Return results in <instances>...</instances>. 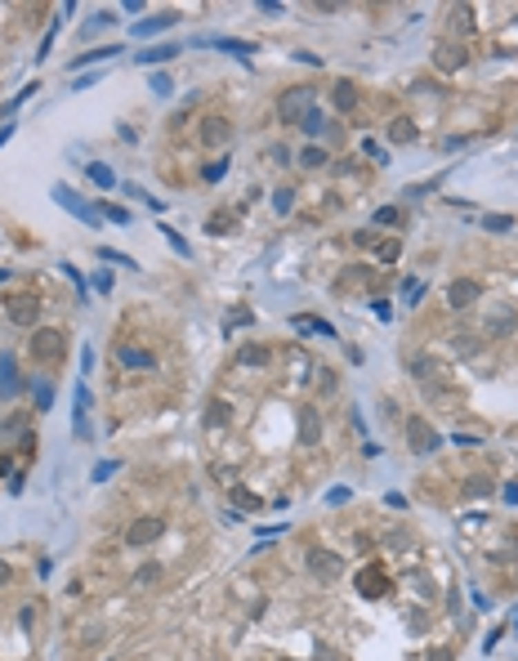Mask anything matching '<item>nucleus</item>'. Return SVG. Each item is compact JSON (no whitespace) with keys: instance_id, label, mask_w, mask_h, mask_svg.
<instances>
[{"instance_id":"1","label":"nucleus","mask_w":518,"mask_h":661,"mask_svg":"<svg viewBox=\"0 0 518 661\" xmlns=\"http://www.w3.org/2000/svg\"><path fill=\"white\" fill-rule=\"evenodd\" d=\"M402 429H407V447L416 451V456H429V451L442 447V433L433 429L425 415H407V424H402Z\"/></svg>"},{"instance_id":"2","label":"nucleus","mask_w":518,"mask_h":661,"mask_svg":"<svg viewBox=\"0 0 518 661\" xmlns=\"http://www.w3.org/2000/svg\"><path fill=\"white\" fill-rule=\"evenodd\" d=\"M63 353H68L63 330H54V326H36L32 330V357H36V362H59Z\"/></svg>"},{"instance_id":"3","label":"nucleus","mask_w":518,"mask_h":661,"mask_svg":"<svg viewBox=\"0 0 518 661\" xmlns=\"http://www.w3.org/2000/svg\"><path fill=\"white\" fill-rule=\"evenodd\" d=\"M308 99H313V90H308V85H295V90L277 103L281 121H304V117H308Z\"/></svg>"},{"instance_id":"4","label":"nucleus","mask_w":518,"mask_h":661,"mask_svg":"<svg viewBox=\"0 0 518 661\" xmlns=\"http://www.w3.org/2000/svg\"><path fill=\"white\" fill-rule=\"evenodd\" d=\"M161 532H166L161 518H152V514H148V518H135V523H130V532H126V545H135V550H139V545H152Z\"/></svg>"},{"instance_id":"5","label":"nucleus","mask_w":518,"mask_h":661,"mask_svg":"<svg viewBox=\"0 0 518 661\" xmlns=\"http://www.w3.org/2000/svg\"><path fill=\"white\" fill-rule=\"evenodd\" d=\"M478 295H483V290H478L474 277H456V282L447 286V304H451V308H474Z\"/></svg>"},{"instance_id":"6","label":"nucleus","mask_w":518,"mask_h":661,"mask_svg":"<svg viewBox=\"0 0 518 661\" xmlns=\"http://www.w3.org/2000/svg\"><path fill=\"white\" fill-rule=\"evenodd\" d=\"M232 139V121L228 117H206L201 121V144L206 148H223Z\"/></svg>"},{"instance_id":"7","label":"nucleus","mask_w":518,"mask_h":661,"mask_svg":"<svg viewBox=\"0 0 518 661\" xmlns=\"http://www.w3.org/2000/svg\"><path fill=\"white\" fill-rule=\"evenodd\" d=\"M322 438V415L317 407H299V447H317Z\"/></svg>"},{"instance_id":"8","label":"nucleus","mask_w":518,"mask_h":661,"mask_svg":"<svg viewBox=\"0 0 518 661\" xmlns=\"http://www.w3.org/2000/svg\"><path fill=\"white\" fill-rule=\"evenodd\" d=\"M54 201H59V206H68L72 215H81L86 224H99V210H90L86 201H77V193H72L68 184H54Z\"/></svg>"},{"instance_id":"9","label":"nucleus","mask_w":518,"mask_h":661,"mask_svg":"<svg viewBox=\"0 0 518 661\" xmlns=\"http://www.w3.org/2000/svg\"><path fill=\"white\" fill-rule=\"evenodd\" d=\"M117 362H121V366H135V371H152V366H157V357L148 353V348L121 344V348H117Z\"/></svg>"},{"instance_id":"10","label":"nucleus","mask_w":518,"mask_h":661,"mask_svg":"<svg viewBox=\"0 0 518 661\" xmlns=\"http://www.w3.org/2000/svg\"><path fill=\"white\" fill-rule=\"evenodd\" d=\"M357 590H362L366 599H375V594H384V590H389V577H384V568H380V563H371V568H366L362 577H357Z\"/></svg>"},{"instance_id":"11","label":"nucleus","mask_w":518,"mask_h":661,"mask_svg":"<svg viewBox=\"0 0 518 661\" xmlns=\"http://www.w3.org/2000/svg\"><path fill=\"white\" fill-rule=\"evenodd\" d=\"M201 45H215V50H223V54H237V59H250V54H259L250 41H237V36H206Z\"/></svg>"},{"instance_id":"12","label":"nucleus","mask_w":518,"mask_h":661,"mask_svg":"<svg viewBox=\"0 0 518 661\" xmlns=\"http://www.w3.org/2000/svg\"><path fill=\"white\" fill-rule=\"evenodd\" d=\"M9 322L14 326H36L41 322V304H36V299H18V304L9 308Z\"/></svg>"},{"instance_id":"13","label":"nucleus","mask_w":518,"mask_h":661,"mask_svg":"<svg viewBox=\"0 0 518 661\" xmlns=\"http://www.w3.org/2000/svg\"><path fill=\"white\" fill-rule=\"evenodd\" d=\"M18 362L9 353H0V398H9V393H18Z\"/></svg>"},{"instance_id":"14","label":"nucleus","mask_w":518,"mask_h":661,"mask_svg":"<svg viewBox=\"0 0 518 661\" xmlns=\"http://www.w3.org/2000/svg\"><path fill=\"white\" fill-rule=\"evenodd\" d=\"M175 18H179V14H152L148 23L135 27V36H139V41H148V36H157V32H166V27H175Z\"/></svg>"},{"instance_id":"15","label":"nucleus","mask_w":518,"mask_h":661,"mask_svg":"<svg viewBox=\"0 0 518 661\" xmlns=\"http://www.w3.org/2000/svg\"><path fill=\"white\" fill-rule=\"evenodd\" d=\"M335 112H353L357 108V85L353 81H335Z\"/></svg>"},{"instance_id":"16","label":"nucleus","mask_w":518,"mask_h":661,"mask_svg":"<svg viewBox=\"0 0 518 661\" xmlns=\"http://www.w3.org/2000/svg\"><path fill=\"white\" fill-rule=\"evenodd\" d=\"M295 330H299V335H326V339H335V326L322 322V317H295Z\"/></svg>"},{"instance_id":"17","label":"nucleus","mask_w":518,"mask_h":661,"mask_svg":"<svg viewBox=\"0 0 518 661\" xmlns=\"http://www.w3.org/2000/svg\"><path fill=\"white\" fill-rule=\"evenodd\" d=\"M175 54H183V50H179V45H152V50L135 54V59H139V63H148V68H152V63H170Z\"/></svg>"},{"instance_id":"18","label":"nucleus","mask_w":518,"mask_h":661,"mask_svg":"<svg viewBox=\"0 0 518 661\" xmlns=\"http://www.w3.org/2000/svg\"><path fill=\"white\" fill-rule=\"evenodd\" d=\"M433 59H438L442 68H465V50H460V45H438Z\"/></svg>"},{"instance_id":"19","label":"nucleus","mask_w":518,"mask_h":661,"mask_svg":"<svg viewBox=\"0 0 518 661\" xmlns=\"http://www.w3.org/2000/svg\"><path fill=\"white\" fill-rule=\"evenodd\" d=\"M86 175H90L99 188H117V175H112V166H103V161H90V166H86Z\"/></svg>"},{"instance_id":"20","label":"nucleus","mask_w":518,"mask_h":661,"mask_svg":"<svg viewBox=\"0 0 518 661\" xmlns=\"http://www.w3.org/2000/svg\"><path fill=\"white\" fill-rule=\"evenodd\" d=\"M411 139H416V126H411L407 117H398L389 126V144H411Z\"/></svg>"},{"instance_id":"21","label":"nucleus","mask_w":518,"mask_h":661,"mask_svg":"<svg viewBox=\"0 0 518 661\" xmlns=\"http://www.w3.org/2000/svg\"><path fill=\"white\" fill-rule=\"evenodd\" d=\"M308 563H313L317 577H335V572H340V559H326L322 550H313V559H308Z\"/></svg>"},{"instance_id":"22","label":"nucleus","mask_w":518,"mask_h":661,"mask_svg":"<svg viewBox=\"0 0 518 661\" xmlns=\"http://www.w3.org/2000/svg\"><path fill=\"white\" fill-rule=\"evenodd\" d=\"M371 250H375V259H384V264H393V259H398V255H402V246H398V237H384V241H375V246H371Z\"/></svg>"},{"instance_id":"23","label":"nucleus","mask_w":518,"mask_h":661,"mask_svg":"<svg viewBox=\"0 0 518 661\" xmlns=\"http://www.w3.org/2000/svg\"><path fill=\"white\" fill-rule=\"evenodd\" d=\"M112 54H121L117 45H103V50H90V54H81V59L72 63V72H81V63H103V59H112Z\"/></svg>"},{"instance_id":"24","label":"nucleus","mask_w":518,"mask_h":661,"mask_svg":"<svg viewBox=\"0 0 518 661\" xmlns=\"http://www.w3.org/2000/svg\"><path fill=\"white\" fill-rule=\"evenodd\" d=\"M237 362H246V366H263V362H268V348H259V344H246V348H241V353H237Z\"/></svg>"},{"instance_id":"25","label":"nucleus","mask_w":518,"mask_h":661,"mask_svg":"<svg viewBox=\"0 0 518 661\" xmlns=\"http://www.w3.org/2000/svg\"><path fill=\"white\" fill-rule=\"evenodd\" d=\"M299 130H304V135H322V130H326V117H322L317 108H308V117L299 121Z\"/></svg>"},{"instance_id":"26","label":"nucleus","mask_w":518,"mask_h":661,"mask_svg":"<svg viewBox=\"0 0 518 661\" xmlns=\"http://www.w3.org/2000/svg\"><path fill=\"white\" fill-rule=\"evenodd\" d=\"M420 295H425V282H420V277H407V286H402V304L411 308V304H416Z\"/></svg>"},{"instance_id":"27","label":"nucleus","mask_w":518,"mask_h":661,"mask_svg":"<svg viewBox=\"0 0 518 661\" xmlns=\"http://www.w3.org/2000/svg\"><path fill=\"white\" fill-rule=\"evenodd\" d=\"M483 228L487 233H510L514 219H510V215H483Z\"/></svg>"},{"instance_id":"28","label":"nucleus","mask_w":518,"mask_h":661,"mask_svg":"<svg viewBox=\"0 0 518 661\" xmlns=\"http://www.w3.org/2000/svg\"><path fill=\"white\" fill-rule=\"evenodd\" d=\"M223 175H228V157H223V161H210V166L201 170V179H206V184H219Z\"/></svg>"},{"instance_id":"29","label":"nucleus","mask_w":518,"mask_h":661,"mask_svg":"<svg viewBox=\"0 0 518 661\" xmlns=\"http://www.w3.org/2000/svg\"><path fill=\"white\" fill-rule=\"evenodd\" d=\"M255 322V313H250V308H232V317H228V326H223V335H228L232 326H250Z\"/></svg>"},{"instance_id":"30","label":"nucleus","mask_w":518,"mask_h":661,"mask_svg":"<svg viewBox=\"0 0 518 661\" xmlns=\"http://www.w3.org/2000/svg\"><path fill=\"white\" fill-rule=\"evenodd\" d=\"M451 27H456V36H465L469 27H474V18H469V9H465V5H460L456 14H451Z\"/></svg>"},{"instance_id":"31","label":"nucleus","mask_w":518,"mask_h":661,"mask_svg":"<svg viewBox=\"0 0 518 661\" xmlns=\"http://www.w3.org/2000/svg\"><path fill=\"white\" fill-rule=\"evenodd\" d=\"M219 420L228 424V402H210V415H206V424H210V429H215V424H219Z\"/></svg>"},{"instance_id":"32","label":"nucleus","mask_w":518,"mask_h":661,"mask_svg":"<svg viewBox=\"0 0 518 661\" xmlns=\"http://www.w3.org/2000/svg\"><path fill=\"white\" fill-rule=\"evenodd\" d=\"M375 224H380V228H393V224H398V210H393V206H380V210H375Z\"/></svg>"},{"instance_id":"33","label":"nucleus","mask_w":518,"mask_h":661,"mask_svg":"<svg viewBox=\"0 0 518 661\" xmlns=\"http://www.w3.org/2000/svg\"><path fill=\"white\" fill-rule=\"evenodd\" d=\"M99 255H103V259H112V264H121V268H139V264H135V259H130V255H117V250H112V246H103Z\"/></svg>"},{"instance_id":"34","label":"nucleus","mask_w":518,"mask_h":661,"mask_svg":"<svg viewBox=\"0 0 518 661\" xmlns=\"http://www.w3.org/2000/svg\"><path fill=\"white\" fill-rule=\"evenodd\" d=\"M161 233H166V241H170V246H175V255H183V259H188V241L179 237L175 228H161Z\"/></svg>"},{"instance_id":"35","label":"nucleus","mask_w":518,"mask_h":661,"mask_svg":"<svg viewBox=\"0 0 518 661\" xmlns=\"http://www.w3.org/2000/svg\"><path fill=\"white\" fill-rule=\"evenodd\" d=\"M299 161H304V166H322L326 152H322V148H304V152H299Z\"/></svg>"},{"instance_id":"36","label":"nucleus","mask_w":518,"mask_h":661,"mask_svg":"<svg viewBox=\"0 0 518 661\" xmlns=\"http://www.w3.org/2000/svg\"><path fill=\"white\" fill-rule=\"evenodd\" d=\"M465 492H469V496H487V492H492V483H487V478H469Z\"/></svg>"},{"instance_id":"37","label":"nucleus","mask_w":518,"mask_h":661,"mask_svg":"<svg viewBox=\"0 0 518 661\" xmlns=\"http://www.w3.org/2000/svg\"><path fill=\"white\" fill-rule=\"evenodd\" d=\"M157 577H161V568H139V572H135V585H152Z\"/></svg>"},{"instance_id":"38","label":"nucleus","mask_w":518,"mask_h":661,"mask_svg":"<svg viewBox=\"0 0 518 661\" xmlns=\"http://www.w3.org/2000/svg\"><path fill=\"white\" fill-rule=\"evenodd\" d=\"M50 402H54V389H50V384H41V389H36V407L50 411Z\"/></svg>"},{"instance_id":"39","label":"nucleus","mask_w":518,"mask_h":661,"mask_svg":"<svg viewBox=\"0 0 518 661\" xmlns=\"http://www.w3.org/2000/svg\"><path fill=\"white\" fill-rule=\"evenodd\" d=\"M232 500H237V505H246V509H255V505H259V500H255V496H250V492H241V487H237V483H232Z\"/></svg>"},{"instance_id":"40","label":"nucleus","mask_w":518,"mask_h":661,"mask_svg":"<svg viewBox=\"0 0 518 661\" xmlns=\"http://www.w3.org/2000/svg\"><path fill=\"white\" fill-rule=\"evenodd\" d=\"M290 197H295V193H290V188H281V193H277V201H272V206H277V210L286 215V210H290Z\"/></svg>"},{"instance_id":"41","label":"nucleus","mask_w":518,"mask_h":661,"mask_svg":"<svg viewBox=\"0 0 518 661\" xmlns=\"http://www.w3.org/2000/svg\"><path fill=\"white\" fill-rule=\"evenodd\" d=\"M152 94H170V77H152Z\"/></svg>"},{"instance_id":"42","label":"nucleus","mask_w":518,"mask_h":661,"mask_svg":"<svg viewBox=\"0 0 518 661\" xmlns=\"http://www.w3.org/2000/svg\"><path fill=\"white\" fill-rule=\"evenodd\" d=\"M108 219H117V224H130V215L121 210V206H108Z\"/></svg>"},{"instance_id":"43","label":"nucleus","mask_w":518,"mask_h":661,"mask_svg":"<svg viewBox=\"0 0 518 661\" xmlns=\"http://www.w3.org/2000/svg\"><path fill=\"white\" fill-rule=\"evenodd\" d=\"M326 500H331V505H344V500H348V487H335V492L326 496Z\"/></svg>"},{"instance_id":"44","label":"nucleus","mask_w":518,"mask_h":661,"mask_svg":"<svg viewBox=\"0 0 518 661\" xmlns=\"http://www.w3.org/2000/svg\"><path fill=\"white\" fill-rule=\"evenodd\" d=\"M505 505H518V483H514V487H505Z\"/></svg>"},{"instance_id":"45","label":"nucleus","mask_w":518,"mask_h":661,"mask_svg":"<svg viewBox=\"0 0 518 661\" xmlns=\"http://www.w3.org/2000/svg\"><path fill=\"white\" fill-rule=\"evenodd\" d=\"M9 577H14V572H9V563L0 559V585H9Z\"/></svg>"},{"instance_id":"46","label":"nucleus","mask_w":518,"mask_h":661,"mask_svg":"<svg viewBox=\"0 0 518 661\" xmlns=\"http://www.w3.org/2000/svg\"><path fill=\"white\" fill-rule=\"evenodd\" d=\"M9 135H14V126H5V130H0V144H5V139H9Z\"/></svg>"},{"instance_id":"47","label":"nucleus","mask_w":518,"mask_h":661,"mask_svg":"<svg viewBox=\"0 0 518 661\" xmlns=\"http://www.w3.org/2000/svg\"><path fill=\"white\" fill-rule=\"evenodd\" d=\"M514 433H518V424H514Z\"/></svg>"}]
</instances>
